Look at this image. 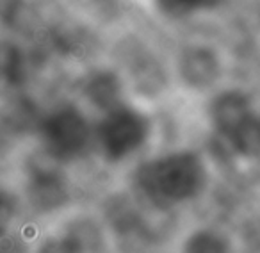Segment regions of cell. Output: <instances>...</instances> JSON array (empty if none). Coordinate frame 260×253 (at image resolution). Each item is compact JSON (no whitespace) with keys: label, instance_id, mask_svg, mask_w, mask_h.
<instances>
[{"label":"cell","instance_id":"6","mask_svg":"<svg viewBox=\"0 0 260 253\" xmlns=\"http://www.w3.org/2000/svg\"><path fill=\"white\" fill-rule=\"evenodd\" d=\"M80 104L96 116L128 100V87L121 72L114 68H94L80 80Z\"/></svg>","mask_w":260,"mask_h":253},{"label":"cell","instance_id":"13","mask_svg":"<svg viewBox=\"0 0 260 253\" xmlns=\"http://www.w3.org/2000/svg\"><path fill=\"white\" fill-rule=\"evenodd\" d=\"M221 0H155L157 8L170 16H184L198 9H209Z\"/></svg>","mask_w":260,"mask_h":253},{"label":"cell","instance_id":"1","mask_svg":"<svg viewBox=\"0 0 260 253\" xmlns=\"http://www.w3.org/2000/svg\"><path fill=\"white\" fill-rule=\"evenodd\" d=\"M207 159L194 148H171L143 157L128 171L126 191L153 217L184 212L205 196Z\"/></svg>","mask_w":260,"mask_h":253},{"label":"cell","instance_id":"2","mask_svg":"<svg viewBox=\"0 0 260 253\" xmlns=\"http://www.w3.org/2000/svg\"><path fill=\"white\" fill-rule=\"evenodd\" d=\"M16 184L34 227L54 223L82 207L70 168L52 161L38 148L25 157Z\"/></svg>","mask_w":260,"mask_h":253},{"label":"cell","instance_id":"10","mask_svg":"<svg viewBox=\"0 0 260 253\" xmlns=\"http://www.w3.org/2000/svg\"><path fill=\"white\" fill-rule=\"evenodd\" d=\"M173 253H235L234 241L219 227L196 223L184 228L173 244Z\"/></svg>","mask_w":260,"mask_h":253},{"label":"cell","instance_id":"7","mask_svg":"<svg viewBox=\"0 0 260 253\" xmlns=\"http://www.w3.org/2000/svg\"><path fill=\"white\" fill-rule=\"evenodd\" d=\"M177 75L187 89L207 91L221 75L219 57L209 47H187L177 59Z\"/></svg>","mask_w":260,"mask_h":253},{"label":"cell","instance_id":"3","mask_svg":"<svg viewBox=\"0 0 260 253\" xmlns=\"http://www.w3.org/2000/svg\"><path fill=\"white\" fill-rule=\"evenodd\" d=\"M155 119L143 105L126 100L94 118L93 155L105 168L134 166L152 145Z\"/></svg>","mask_w":260,"mask_h":253},{"label":"cell","instance_id":"14","mask_svg":"<svg viewBox=\"0 0 260 253\" xmlns=\"http://www.w3.org/2000/svg\"><path fill=\"white\" fill-rule=\"evenodd\" d=\"M23 9V0H0V22L11 23Z\"/></svg>","mask_w":260,"mask_h":253},{"label":"cell","instance_id":"12","mask_svg":"<svg viewBox=\"0 0 260 253\" xmlns=\"http://www.w3.org/2000/svg\"><path fill=\"white\" fill-rule=\"evenodd\" d=\"M232 150L242 157H258L260 155V118L253 114L248 121H244L237 131L226 138Z\"/></svg>","mask_w":260,"mask_h":253},{"label":"cell","instance_id":"4","mask_svg":"<svg viewBox=\"0 0 260 253\" xmlns=\"http://www.w3.org/2000/svg\"><path fill=\"white\" fill-rule=\"evenodd\" d=\"M36 148L72 170L94 152V118L80 102H59L40 114Z\"/></svg>","mask_w":260,"mask_h":253},{"label":"cell","instance_id":"9","mask_svg":"<svg viewBox=\"0 0 260 253\" xmlns=\"http://www.w3.org/2000/svg\"><path fill=\"white\" fill-rule=\"evenodd\" d=\"M253 116L249 98L235 89L221 91L210 100L209 118L219 138L226 139Z\"/></svg>","mask_w":260,"mask_h":253},{"label":"cell","instance_id":"8","mask_svg":"<svg viewBox=\"0 0 260 253\" xmlns=\"http://www.w3.org/2000/svg\"><path fill=\"white\" fill-rule=\"evenodd\" d=\"M121 73L128 93H134L139 100H155L168 87V73L155 55H136Z\"/></svg>","mask_w":260,"mask_h":253},{"label":"cell","instance_id":"5","mask_svg":"<svg viewBox=\"0 0 260 253\" xmlns=\"http://www.w3.org/2000/svg\"><path fill=\"white\" fill-rule=\"evenodd\" d=\"M112 237L98 210L84 207L34 228L30 253H107Z\"/></svg>","mask_w":260,"mask_h":253},{"label":"cell","instance_id":"11","mask_svg":"<svg viewBox=\"0 0 260 253\" xmlns=\"http://www.w3.org/2000/svg\"><path fill=\"white\" fill-rule=\"evenodd\" d=\"M29 221L18 184L0 178V242L25 232Z\"/></svg>","mask_w":260,"mask_h":253}]
</instances>
